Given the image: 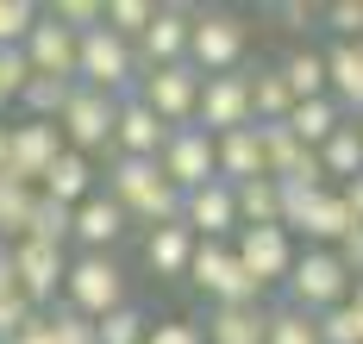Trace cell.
<instances>
[{
	"mask_svg": "<svg viewBox=\"0 0 363 344\" xmlns=\"http://www.w3.org/2000/svg\"><path fill=\"white\" fill-rule=\"evenodd\" d=\"M113 207L132 219H157V226H176L182 219V194L163 182V169L157 163H138V156H119L113 163V194H107Z\"/></svg>",
	"mask_w": 363,
	"mask_h": 344,
	"instance_id": "6da1fadb",
	"label": "cell"
},
{
	"mask_svg": "<svg viewBox=\"0 0 363 344\" xmlns=\"http://www.w3.org/2000/svg\"><path fill=\"white\" fill-rule=\"evenodd\" d=\"M132 76H138V57H132L125 38H113L107 25H88V32L75 38V81H82V88L119 101V94L132 88Z\"/></svg>",
	"mask_w": 363,
	"mask_h": 344,
	"instance_id": "7a4b0ae2",
	"label": "cell"
},
{
	"mask_svg": "<svg viewBox=\"0 0 363 344\" xmlns=\"http://www.w3.org/2000/svg\"><path fill=\"white\" fill-rule=\"evenodd\" d=\"M345 294H351V269L338 263L332 251H307V257H294L289 263V301L294 313H332V306H345Z\"/></svg>",
	"mask_w": 363,
	"mask_h": 344,
	"instance_id": "3957f363",
	"label": "cell"
},
{
	"mask_svg": "<svg viewBox=\"0 0 363 344\" xmlns=\"http://www.w3.org/2000/svg\"><path fill=\"white\" fill-rule=\"evenodd\" d=\"M63 288H69V313H82V319H101V313L132 301L125 294V269L113 263L107 251H88L82 263H69L63 269Z\"/></svg>",
	"mask_w": 363,
	"mask_h": 344,
	"instance_id": "277c9868",
	"label": "cell"
},
{
	"mask_svg": "<svg viewBox=\"0 0 363 344\" xmlns=\"http://www.w3.org/2000/svg\"><path fill=\"white\" fill-rule=\"evenodd\" d=\"M245 19H232V13H201L194 25H188V69L194 76H232L238 69V57H245Z\"/></svg>",
	"mask_w": 363,
	"mask_h": 344,
	"instance_id": "5b68a950",
	"label": "cell"
},
{
	"mask_svg": "<svg viewBox=\"0 0 363 344\" xmlns=\"http://www.w3.org/2000/svg\"><path fill=\"white\" fill-rule=\"evenodd\" d=\"M194 94H201V76H194L188 63H163V69H145V88H138L132 101H138L163 132H176V125H194Z\"/></svg>",
	"mask_w": 363,
	"mask_h": 344,
	"instance_id": "8992f818",
	"label": "cell"
},
{
	"mask_svg": "<svg viewBox=\"0 0 363 344\" xmlns=\"http://www.w3.org/2000/svg\"><path fill=\"white\" fill-rule=\"evenodd\" d=\"M57 151H63L57 119H26V125H6V163H0V182H13V188L44 182V169H50V156H57Z\"/></svg>",
	"mask_w": 363,
	"mask_h": 344,
	"instance_id": "52a82bcc",
	"label": "cell"
},
{
	"mask_svg": "<svg viewBox=\"0 0 363 344\" xmlns=\"http://www.w3.org/2000/svg\"><path fill=\"white\" fill-rule=\"evenodd\" d=\"M113 113H119V101H113V94H94V88H82V81H75L69 107L57 113L63 151L88 156V151H101V144H113Z\"/></svg>",
	"mask_w": 363,
	"mask_h": 344,
	"instance_id": "ba28073f",
	"label": "cell"
},
{
	"mask_svg": "<svg viewBox=\"0 0 363 344\" xmlns=\"http://www.w3.org/2000/svg\"><path fill=\"white\" fill-rule=\"evenodd\" d=\"M194 125L219 138V132H238L251 125V76H201V94H194Z\"/></svg>",
	"mask_w": 363,
	"mask_h": 344,
	"instance_id": "9c48e42d",
	"label": "cell"
},
{
	"mask_svg": "<svg viewBox=\"0 0 363 344\" xmlns=\"http://www.w3.org/2000/svg\"><path fill=\"white\" fill-rule=\"evenodd\" d=\"M232 257H238V269L251 275V288L263 294L269 282H282L294 263V238L282 226H238V244H232Z\"/></svg>",
	"mask_w": 363,
	"mask_h": 344,
	"instance_id": "30bf717a",
	"label": "cell"
},
{
	"mask_svg": "<svg viewBox=\"0 0 363 344\" xmlns=\"http://www.w3.org/2000/svg\"><path fill=\"white\" fill-rule=\"evenodd\" d=\"M157 169H163V182L176 194L213 182V138H207L201 125H176V132L163 138V151H157Z\"/></svg>",
	"mask_w": 363,
	"mask_h": 344,
	"instance_id": "8fae6325",
	"label": "cell"
},
{
	"mask_svg": "<svg viewBox=\"0 0 363 344\" xmlns=\"http://www.w3.org/2000/svg\"><path fill=\"white\" fill-rule=\"evenodd\" d=\"M188 275H194V282H201V288H207L219 306H257V288H251V275L238 269L232 244H194Z\"/></svg>",
	"mask_w": 363,
	"mask_h": 344,
	"instance_id": "7c38bea8",
	"label": "cell"
},
{
	"mask_svg": "<svg viewBox=\"0 0 363 344\" xmlns=\"http://www.w3.org/2000/svg\"><path fill=\"white\" fill-rule=\"evenodd\" d=\"M6 263H13V282H19V294L26 301H50L57 288H63V269H69V257L63 251H50V244H32V238H19L13 251H6Z\"/></svg>",
	"mask_w": 363,
	"mask_h": 344,
	"instance_id": "4fadbf2b",
	"label": "cell"
},
{
	"mask_svg": "<svg viewBox=\"0 0 363 344\" xmlns=\"http://www.w3.org/2000/svg\"><path fill=\"white\" fill-rule=\"evenodd\" d=\"M182 226L188 231H201L207 244H219L225 231L238 226V207H232V182H201V188H188L182 194Z\"/></svg>",
	"mask_w": 363,
	"mask_h": 344,
	"instance_id": "5bb4252c",
	"label": "cell"
},
{
	"mask_svg": "<svg viewBox=\"0 0 363 344\" xmlns=\"http://www.w3.org/2000/svg\"><path fill=\"white\" fill-rule=\"evenodd\" d=\"M75 38L82 32H69V25H57L50 13H38V25L26 32V63H32V76H69L75 81Z\"/></svg>",
	"mask_w": 363,
	"mask_h": 344,
	"instance_id": "9a60e30c",
	"label": "cell"
},
{
	"mask_svg": "<svg viewBox=\"0 0 363 344\" xmlns=\"http://www.w3.org/2000/svg\"><path fill=\"white\" fill-rule=\"evenodd\" d=\"M163 125L138 107V101H119V113H113V144H119V156H138V163H157V151H163Z\"/></svg>",
	"mask_w": 363,
	"mask_h": 344,
	"instance_id": "2e32d148",
	"label": "cell"
},
{
	"mask_svg": "<svg viewBox=\"0 0 363 344\" xmlns=\"http://www.w3.org/2000/svg\"><path fill=\"white\" fill-rule=\"evenodd\" d=\"M188 25H194V19H188L182 6H157V13H150V25L138 32V38H145L150 69H163V63H182V57H188Z\"/></svg>",
	"mask_w": 363,
	"mask_h": 344,
	"instance_id": "e0dca14e",
	"label": "cell"
},
{
	"mask_svg": "<svg viewBox=\"0 0 363 344\" xmlns=\"http://www.w3.org/2000/svg\"><path fill=\"white\" fill-rule=\"evenodd\" d=\"M88 194H94V169H88V156L57 151V156H50V169H44V200H57V207H82Z\"/></svg>",
	"mask_w": 363,
	"mask_h": 344,
	"instance_id": "ac0fdd59",
	"label": "cell"
},
{
	"mask_svg": "<svg viewBox=\"0 0 363 344\" xmlns=\"http://www.w3.org/2000/svg\"><path fill=\"white\" fill-rule=\"evenodd\" d=\"M119 231H125V213L113 207L107 194H88V200H82V207L69 213V238H82L88 251H107Z\"/></svg>",
	"mask_w": 363,
	"mask_h": 344,
	"instance_id": "d6986e66",
	"label": "cell"
},
{
	"mask_svg": "<svg viewBox=\"0 0 363 344\" xmlns=\"http://www.w3.org/2000/svg\"><path fill=\"white\" fill-rule=\"evenodd\" d=\"M282 125H289V138H294V144L320 151V144H326L332 132L345 125V113H338V101H332V94H320V101H294Z\"/></svg>",
	"mask_w": 363,
	"mask_h": 344,
	"instance_id": "ffe728a7",
	"label": "cell"
},
{
	"mask_svg": "<svg viewBox=\"0 0 363 344\" xmlns=\"http://www.w3.org/2000/svg\"><path fill=\"white\" fill-rule=\"evenodd\" d=\"M320 57H326V88H332V101H338V113L345 107L363 113V44H332Z\"/></svg>",
	"mask_w": 363,
	"mask_h": 344,
	"instance_id": "44dd1931",
	"label": "cell"
},
{
	"mask_svg": "<svg viewBox=\"0 0 363 344\" xmlns=\"http://www.w3.org/2000/svg\"><path fill=\"white\" fill-rule=\"evenodd\" d=\"M194 244H201V238L182 226V219H176V226H157V231H150V244H145V263L157 269V275H188Z\"/></svg>",
	"mask_w": 363,
	"mask_h": 344,
	"instance_id": "7402d4cb",
	"label": "cell"
},
{
	"mask_svg": "<svg viewBox=\"0 0 363 344\" xmlns=\"http://www.w3.org/2000/svg\"><path fill=\"white\" fill-rule=\"evenodd\" d=\"M232 207H238V219H245V226H282V182L251 176V182H238V188H232Z\"/></svg>",
	"mask_w": 363,
	"mask_h": 344,
	"instance_id": "603a6c76",
	"label": "cell"
},
{
	"mask_svg": "<svg viewBox=\"0 0 363 344\" xmlns=\"http://www.w3.org/2000/svg\"><path fill=\"white\" fill-rule=\"evenodd\" d=\"M294 107L289 81H282V69H257L251 76V125H282Z\"/></svg>",
	"mask_w": 363,
	"mask_h": 344,
	"instance_id": "cb8c5ba5",
	"label": "cell"
},
{
	"mask_svg": "<svg viewBox=\"0 0 363 344\" xmlns=\"http://www.w3.org/2000/svg\"><path fill=\"white\" fill-rule=\"evenodd\" d=\"M94 326V344H145L150 338V313L138 301L113 306V313H101V319H88Z\"/></svg>",
	"mask_w": 363,
	"mask_h": 344,
	"instance_id": "d4e9b609",
	"label": "cell"
},
{
	"mask_svg": "<svg viewBox=\"0 0 363 344\" xmlns=\"http://www.w3.org/2000/svg\"><path fill=\"white\" fill-rule=\"evenodd\" d=\"M313 156H320V169H326V176H345V182H351V176H363V132L345 119V125H338Z\"/></svg>",
	"mask_w": 363,
	"mask_h": 344,
	"instance_id": "484cf974",
	"label": "cell"
},
{
	"mask_svg": "<svg viewBox=\"0 0 363 344\" xmlns=\"http://www.w3.org/2000/svg\"><path fill=\"white\" fill-rule=\"evenodd\" d=\"M201 344H263V313L257 306H219Z\"/></svg>",
	"mask_w": 363,
	"mask_h": 344,
	"instance_id": "4316f807",
	"label": "cell"
},
{
	"mask_svg": "<svg viewBox=\"0 0 363 344\" xmlns=\"http://www.w3.org/2000/svg\"><path fill=\"white\" fill-rule=\"evenodd\" d=\"M75 81L69 76H32L26 88H19V101H26V119H57L63 107H69Z\"/></svg>",
	"mask_w": 363,
	"mask_h": 344,
	"instance_id": "83f0119b",
	"label": "cell"
},
{
	"mask_svg": "<svg viewBox=\"0 0 363 344\" xmlns=\"http://www.w3.org/2000/svg\"><path fill=\"white\" fill-rule=\"evenodd\" d=\"M282 81H289L294 101H320L326 94V57L320 50H294L289 63H282Z\"/></svg>",
	"mask_w": 363,
	"mask_h": 344,
	"instance_id": "f1b7e54d",
	"label": "cell"
},
{
	"mask_svg": "<svg viewBox=\"0 0 363 344\" xmlns=\"http://www.w3.org/2000/svg\"><path fill=\"white\" fill-rule=\"evenodd\" d=\"M263 344H320V326L307 313L282 306V313H263Z\"/></svg>",
	"mask_w": 363,
	"mask_h": 344,
	"instance_id": "f546056e",
	"label": "cell"
},
{
	"mask_svg": "<svg viewBox=\"0 0 363 344\" xmlns=\"http://www.w3.org/2000/svg\"><path fill=\"white\" fill-rule=\"evenodd\" d=\"M150 13H157V6H150V0H113V6H101V25H107L113 38H138V32H145L150 25Z\"/></svg>",
	"mask_w": 363,
	"mask_h": 344,
	"instance_id": "4dcf8cb0",
	"label": "cell"
},
{
	"mask_svg": "<svg viewBox=\"0 0 363 344\" xmlns=\"http://www.w3.org/2000/svg\"><path fill=\"white\" fill-rule=\"evenodd\" d=\"M32 194L38 188H13V182H0V244L13 238H26V219H32Z\"/></svg>",
	"mask_w": 363,
	"mask_h": 344,
	"instance_id": "1f68e13d",
	"label": "cell"
},
{
	"mask_svg": "<svg viewBox=\"0 0 363 344\" xmlns=\"http://www.w3.org/2000/svg\"><path fill=\"white\" fill-rule=\"evenodd\" d=\"M320 326V344H363V306H332L326 319H313Z\"/></svg>",
	"mask_w": 363,
	"mask_h": 344,
	"instance_id": "d6a6232c",
	"label": "cell"
},
{
	"mask_svg": "<svg viewBox=\"0 0 363 344\" xmlns=\"http://www.w3.org/2000/svg\"><path fill=\"white\" fill-rule=\"evenodd\" d=\"M32 81V63L19 44H0V101H19V88Z\"/></svg>",
	"mask_w": 363,
	"mask_h": 344,
	"instance_id": "836d02e7",
	"label": "cell"
},
{
	"mask_svg": "<svg viewBox=\"0 0 363 344\" xmlns=\"http://www.w3.org/2000/svg\"><path fill=\"white\" fill-rule=\"evenodd\" d=\"M38 25L32 0H0V44H26V32Z\"/></svg>",
	"mask_w": 363,
	"mask_h": 344,
	"instance_id": "e575fe53",
	"label": "cell"
},
{
	"mask_svg": "<svg viewBox=\"0 0 363 344\" xmlns=\"http://www.w3.org/2000/svg\"><path fill=\"white\" fill-rule=\"evenodd\" d=\"M326 25L338 32V44H363V0H332Z\"/></svg>",
	"mask_w": 363,
	"mask_h": 344,
	"instance_id": "d590c367",
	"label": "cell"
},
{
	"mask_svg": "<svg viewBox=\"0 0 363 344\" xmlns=\"http://www.w3.org/2000/svg\"><path fill=\"white\" fill-rule=\"evenodd\" d=\"M44 332H50V344H94V326H88L82 313H57V319H44Z\"/></svg>",
	"mask_w": 363,
	"mask_h": 344,
	"instance_id": "8d00e7d4",
	"label": "cell"
},
{
	"mask_svg": "<svg viewBox=\"0 0 363 344\" xmlns=\"http://www.w3.org/2000/svg\"><path fill=\"white\" fill-rule=\"evenodd\" d=\"M50 19L69 32H88V25H101V0H63V6H50Z\"/></svg>",
	"mask_w": 363,
	"mask_h": 344,
	"instance_id": "74e56055",
	"label": "cell"
},
{
	"mask_svg": "<svg viewBox=\"0 0 363 344\" xmlns=\"http://www.w3.org/2000/svg\"><path fill=\"white\" fill-rule=\"evenodd\" d=\"M145 344H201V332H194L188 319H169V326H150Z\"/></svg>",
	"mask_w": 363,
	"mask_h": 344,
	"instance_id": "f35d334b",
	"label": "cell"
},
{
	"mask_svg": "<svg viewBox=\"0 0 363 344\" xmlns=\"http://www.w3.org/2000/svg\"><path fill=\"white\" fill-rule=\"evenodd\" d=\"M338 200H345V213H351V219L363 226V176H351V182L338 188Z\"/></svg>",
	"mask_w": 363,
	"mask_h": 344,
	"instance_id": "ab89813d",
	"label": "cell"
},
{
	"mask_svg": "<svg viewBox=\"0 0 363 344\" xmlns=\"http://www.w3.org/2000/svg\"><path fill=\"white\" fill-rule=\"evenodd\" d=\"M6 344H50V332H44V319L32 313V319H26V326H19V332H13Z\"/></svg>",
	"mask_w": 363,
	"mask_h": 344,
	"instance_id": "60d3db41",
	"label": "cell"
},
{
	"mask_svg": "<svg viewBox=\"0 0 363 344\" xmlns=\"http://www.w3.org/2000/svg\"><path fill=\"white\" fill-rule=\"evenodd\" d=\"M351 306H363V275H351V294H345Z\"/></svg>",
	"mask_w": 363,
	"mask_h": 344,
	"instance_id": "b9f144b4",
	"label": "cell"
},
{
	"mask_svg": "<svg viewBox=\"0 0 363 344\" xmlns=\"http://www.w3.org/2000/svg\"><path fill=\"white\" fill-rule=\"evenodd\" d=\"M0 163H6V125H0Z\"/></svg>",
	"mask_w": 363,
	"mask_h": 344,
	"instance_id": "7bdbcfd3",
	"label": "cell"
},
{
	"mask_svg": "<svg viewBox=\"0 0 363 344\" xmlns=\"http://www.w3.org/2000/svg\"><path fill=\"white\" fill-rule=\"evenodd\" d=\"M0 263H6V244H0Z\"/></svg>",
	"mask_w": 363,
	"mask_h": 344,
	"instance_id": "ee69618b",
	"label": "cell"
}]
</instances>
